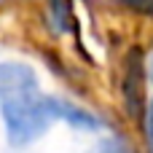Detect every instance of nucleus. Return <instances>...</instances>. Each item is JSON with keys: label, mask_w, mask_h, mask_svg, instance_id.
Returning <instances> with one entry per match:
<instances>
[{"label": "nucleus", "mask_w": 153, "mask_h": 153, "mask_svg": "<svg viewBox=\"0 0 153 153\" xmlns=\"http://www.w3.org/2000/svg\"><path fill=\"white\" fill-rule=\"evenodd\" d=\"M0 116H3L11 145H30L40 140L54 121H59L56 97H43L40 91H35V94L0 105Z\"/></svg>", "instance_id": "1"}, {"label": "nucleus", "mask_w": 153, "mask_h": 153, "mask_svg": "<svg viewBox=\"0 0 153 153\" xmlns=\"http://www.w3.org/2000/svg\"><path fill=\"white\" fill-rule=\"evenodd\" d=\"M38 91V75L22 62H0V105Z\"/></svg>", "instance_id": "2"}, {"label": "nucleus", "mask_w": 153, "mask_h": 153, "mask_svg": "<svg viewBox=\"0 0 153 153\" xmlns=\"http://www.w3.org/2000/svg\"><path fill=\"white\" fill-rule=\"evenodd\" d=\"M51 3V13H54V22L59 30H67L70 24V3L67 0H48Z\"/></svg>", "instance_id": "3"}, {"label": "nucleus", "mask_w": 153, "mask_h": 153, "mask_svg": "<svg viewBox=\"0 0 153 153\" xmlns=\"http://www.w3.org/2000/svg\"><path fill=\"white\" fill-rule=\"evenodd\" d=\"M129 8H134V11H140V13H148L153 16V0H124Z\"/></svg>", "instance_id": "4"}, {"label": "nucleus", "mask_w": 153, "mask_h": 153, "mask_svg": "<svg viewBox=\"0 0 153 153\" xmlns=\"http://www.w3.org/2000/svg\"><path fill=\"white\" fill-rule=\"evenodd\" d=\"M91 153H124V148L118 143H102L100 148H94Z\"/></svg>", "instance_id": "5"}, {"label": "nucleus", "mask_w": 153, "mask_h": 153, "mask_svg": "<svg viewBox=\"0 0 153 153\" xmlns=\"http://www.w3.org/2000/svg\"><path fill=\"white\" fill-rule=\"evenodd\" d=\"M151 78H153V56H151Z\"/></svg>", "instance_id": "6"}]
</instances>
